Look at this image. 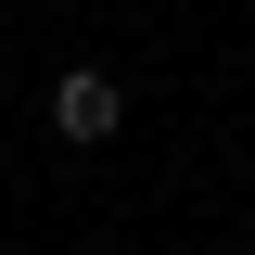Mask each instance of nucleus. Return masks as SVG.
<instances>
[{
    "mask_svg": "<svg viewBox=\"0 0 255 255\" xmlns=\"http://www.w3.org/2000/svg\"><path fill=\"white\" fill-rule=\"evenodd\" d=\"M38 115H51V140H64V153H102V140L128 128V77H115V64H64Z\"/></svg>",
    "mask_w": 255,
    "mask_h": 255,
    "instance_id": "1",
    "label": "nucleus"
}]
</instances>
